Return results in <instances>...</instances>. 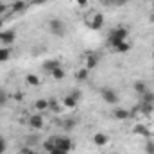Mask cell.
<instances>
[{
    "mask_svg": "<svg viewBox=\"0 0 154 154\" xmlns=\"http://www.w3.org/2000/svg\"><path fill=\"white\" fill-rule=\"evenodd\" d=\"M115 50H116V52H122V54H125V52H129V50H131V43H129L127 39H125V41H120V43L115 47Z\"/></svg>",
    "mask_w": 154,
    "mask_h": 154,
    "instance_id": "obj_16",
    "label": "cell"
},
{
    "mask_svg": "<svg viewBox=\"0 0 154 154\" xmlns=\"http://www.w3.org/2000/svg\"><path fill=\"white\" fill-rule=\"evenodd\" d=\"M43 149L48 152V151H52V149H56V140H50V142H45L43 143Z\"/></svg>",
    "mask_w": 154,
    "mask_h": 154,
    "instance_id": "obj_23",
    "label": "cell"
},
{
    "mask_svg": "<svg viewBox=\"0 0 154 154\" xmlns=\"http://www.w3.org/2000/svg\"><path fill=\"white\" fill-rule=\"evenodd\" d=\"M104 4H115V0H102Z\"/></svg>",
    "mask_w": 154,
    "mask_h": 154,
    "instance_id": "obj_34",
    "label": "cell"
},
{
    "mask_svg": "<svg viewBox=\"0 0 154 154\" xmlns=\"http://www.w3.org/2000/svg\"><path fill=\"white\" fill-rule=\"evenodd\" d=\"M88 75H90V70H88L86 66L79 68V70L75 72V79H77V81H86V79H88Z\"/></svg>",
    "mask_w": 154,
    "mask_h": 154,
    "instance_id": "obj_17",
    "label": "cell"
},
{
    "mask_svg": "<svg viewBox=\"0 0 154 154\" xmlns=\"http://www.w3.org/2000/svg\"><path fill=\"white\" fill-rule=\"evenodd\" d=\"M11 57V48L9 47H2L0 48V63H5Z\"/></svg>",
    "mask_w": 154,
    "mask_h": 154,
    "instance_id": "obj_19",
    "label": "cell"
},
{
    "mask_svg": "<svg viewBox=\"0 0 154 154\" xmlns=\"http://www.w3.org/2000/svg\"><path fill=\"white\" fill-rule=\"evenodd\" d=\"M108 142H109V138L106 133H95L93 134V143L97 147H104V145H108Z\"/></svg>",
    "mask_w": 154,
    "mask_h": 154,
    "instance_id": "obj_6",
    "label": "cell"
},
{
    "mask_svg": "<svg viewBox=\"0 0 154 154\" xmlns=\"http://www.w3.org/2000/svg\"><path fill=\"white\" fill-rule=\"evenodd\" d=\"M125 39H127V29H125V27H116V29H113V31L109 32L108 41H109V45L115 48L120 41H125Z\"/></svg>",
    "mask_w": 154,
    "mask_h": 154,
    "instance_id": "obj_1",
    "label": "cell"
},
{
    "mask_svg": "<svg viewBox=\"0 0 154 154\" xmlns=\"http://www.w3.org/2000/svg\"><path fill=\"white\" fill-rule=\"evenodd\" d=\"M14 39H16L14 31H2V32H0V41H2L5 47H9L11 43H14Z\"/></svg>",
    "mask_w": 154,
    "mask_h": 154,
    "instance_id": "obj_5",
    "label": "cell"
},
{
    "mask_svg": "<svg viewBox=\"0 0 154 154\" xmlns=\"http://www.w3.org/2000/svg\"><path fill=\"white\" fill-rule=\"evenodd\" d=\"M50 75H52V79H54V81H61V79H65V75H66V74H65L63 66H57L56 70H52V72H50Z\"/></svg>",
    "mask_w": 154,
    "mask_h": 154,
    "instance_id": "obj_14",
    "label": "cell"
},
{
    "mask_svg": "<svg viewBox=\"0 0 154 154\" xmlns=\"http://www.w3.org/2000/svg\"><path fill=\"white\" fill-rule=\"evenodd\" d=\"M133 133H134V134H140V136H149V134H151V131H149L145 125H142V124H136V125L133 127Z\"/></svg>",
    "mask_w": 154,
    "mask_h": 154,
    "instance_id": "obj_12",
    "label": "cell"
},
{
    "mask_svg": "<svg viewBox=\"0 0 154 154\" xmlns=\"http://www.w3.org/2000/svg\"><path fill=\"white\" fill-rule=\"evenodd\" d=\"M100 95H102V99H104L108 104H118V95H116L115 90H111V88H104V90L100 91Z\"/></svg>",
    "mask_w": 154,
    "mask_h": 154,
    "instance_id": "obj_4",
    "label": "cell"
},
{
    "mask_svg": "<svg viewBox=\"0 0 154 154\" xmlns=\"http://www.w3.org/2000/svg\"><path fill=\"white\" fill-rule=\"evenodd\" d=\"M4 31V20H2V16H0V32Z\"/></svg>",
    "mask_w": 154,
    "mask_h": 154,
    "instance_id": "obj_33",
    "label": "cell"
},
{
    "mask_svg": "<svg viewBox=\"0 0 154 154\" xmlns=\"http://www.w3.org/2000/svg\"><path fill=\"white\" fill-rule=\"evenodd\" d=\"M27 82H29L31 86H38V84H39V79L34 75V74H29V75H27Z\"/></svg>",
    "mask_w": 154,
    "mask_h": 154,
    "instance_id": "obj_21",
    "label": "cell"
},
{
    "mask_svg": "<svg viewBox=\"0 0 154 154\" xmlns=\"http://www.w3.org/2000/svg\"><path fill=\"white\" fill-rule=\"evenodd\" d=\"M34 109H38V111H47V109H48V100H47V99H38V100L34 102Z\"/></svg>",
    "mask_w": 154,
    "mask_h": 154,
    "instance_id": "obj_15",
    "label": "cell"
},
{
    "mask_svg": "<svg viewBox=\"0 0 154 154\" xmlns=\"http://www.w3.org/2000/svg\"><path fill=\"white\" fill-rule=\"evenodd\" d=\"M75 2H77V5H79V7H84V5L88 4V0H75Z\"/></svg>",
    "mask_w": 154,
    "mask_h": 154,
    "instance_id": "obj_29",
    "label": "cell"
},
{
    "mask_svg": "<svg viewBox=\"0 0 154 154\" xmlns=\"http://www.w3.org/2000/svg\"><path fill=\"white\" fill-rule=\"evenodd\" d=\"M133 88H134V91H136V93H140V95H143V93L147 91V84H145L143 81H136Z\"/></svg>",
    "mask_w": 154,
    "mask_h": 154,
    "instance_id": "obj_18",
    "label": "cell"
},
{
    "mask_svg": "<svg viewBox=\"0 0 154 154\" xmlns=\"http://www.w3.org/2000/svg\"><path fill=\"white\" fill-rule=\"evenodd\" d=\"M48 29H50V32H52L54 36H57V38L65 36V32H66V25H65L61 20H57V18H52V20L48 22Z\"/></svg>",
    "mask_w": 154,
    "mask_h": 154,
    "instance_id": "obj_2",
    "label": "cell"
},
{
    "mask_svg": "<svg viewBox=\"0 0 154 154\" xmlns=\"http://www.w3.org/2000/svg\"><path fill=\"white\" fill-rule=\"evenodd\" d=\"M56 149H59V151H63V152H70L72 151V140L70 138H66V136H63V138H56Z\"/></svg>",
    "mask_w": 154,
    "mask_h": 154,
    "instance_id": "obj_3",
    "label": "cell"
},
{
    "mask_svg": "<svg viewBox=\"0 0 154 154\" xmlns=\"http://www.w3.org/2000/svg\"><path fill=\"white\" fill-rule=\"evenodd\" d=\"M72 95H74V97H75L77 100H79V97H81V93H79V91H77V90H75V91H72Z\"/></svg>",
    "mask_w": 154,
    "mask_h": 154,
    "instance_id": "obj_31",
    "label": "cell"
},
{
    "mask_svg": "<svg viewBox=\"0 0 154 154\" xmlns=\"http://www.w3.org/2000/svg\"><path fill=\"white\" fill-rule=\"evenodd\" d=\"M77 102H79V100H77L72 93H70V95H66V97L63 99V106H65V108H68V109H74V108H77Z\"/></svg>",
    "mask_w": 154,
    "mask_h": 154,
    "instance_id": "obj_9",
    "label": "cell"
},
{
    "mask_svg": "<svg viewBox=\"0 0 154 154\" xmlns=\"http://www.w3.org/2000/svg\"><path fill=\"white\" fill-rule=\"evenodd\" d=\"M115 154H116V152H115Z\"/></svg>",
    "mask_w": 154,
    "mask_h": 154,
    "instance_id": "obj_37",
    "label": "cell"
},
{
    "mask_svg": "<svg viewBox=\"0 0 154 154\" xmlns=\"http://www.w3.org/2000/svg\"><path fill=\"white\" fill-rule=\"evenodd\" d=\"M152 100H154V95L147 90V91L143 93V104H152Z\"/></svg>",
    "mask_w": 154,
    "mask_h": 154,
    "instance_id": "obj_22",
    "label": "cell"
},
{
    "mask_svg": "<svg viewBox=\"0 0 154 154\" xmlns=\"http://www.w3.org/2000/svg\"><path fill=\"white\" fill-rule=\"evenodd\" d=\"M29 125L32 129H41L43 127V116L41 115H32L29 118Z\"/></svg>",
    "mask_w": 154,
    "mask_h": 154,
    "instance_id": "obj_8",
    "label": "cell"
},
{
    "mask_svg": "<svg viewBox=\"0 0 154 154\" xmlns=\"http://www.w3.org/2000/svg\"><path fill=\"white\" fill-rule=\"evenodd\" d=\"M47 154H66V152H63V151H59V149H52V151H48Z\"/></svg>",
    "mask_w": 154,
    "mask_h": 154,
    "instance_id": "obj_28",
    "label": "cell"
},
{
    "mask_svg": "<svg viewBox=\"0 0 154 154\" xmlns=\"http://www.w3.org/2000/svg\"><path fill=\"white\" fill-rule=\"evenodd\" d=\"M145 152L154 154V142H147V143H145Z\"/></svg>",
    "mask_w": 154,
    "mask_h": 154,
    "instance_id": "obj_24",
    "label": "cell"
},
{
    "mask_svg": "<svg viewBox=\"0 0 154 154\" xmlns=\"http://www.w3.org/2000/svg\"><path fill=\"white\" fill-rule=\"evenodd\" d=\"M152 70H154V68H152Z\"/></svg>",
    "mask_w": 154,
    "mask_h": 154,
    "instance_id": "obj_36",
    "label": "cell"
},
{
    "mask_svg": "<svg viewBox=\"0 0 154 154\" xmlns=\"http://www.w3.org/2000/svg\"><path fill=\"white\" fill-rule=\"evenodd\" d=\"M48 0H32V5H43V4H47Z\"/></svg>",
    "mask_w": 154,
    "mask_h": 154,
    "instance_id": "obj_26",
    "label": "cell"
},
{
    "mask_svg": "<svg viewBox=\"0 0 154 154\" xmlns=\"http://www.w3.org/2000/svg\"><path fill=\"white\" fill-rule=\"evenodd\" d=\"M97 63H99L97 56H95V54H88V57H86V63H84V66H86L88 70H93V68L97 66Z\"/></svg>",
    "mask_w": 154,
    "mask_h": 154,
    "instance_id": "obj_11",
    "label": "cell"
},
{
    "mask_svg": "<svg viewBox=\"0 0 154 154\" xmlns=\"http://www.w3.org/2000/svg\"><path fill=\"white\" fill-rule=\"evenodd\" d=\"M57 66H61L57 59H48V61H45V63H43V68H45V70H48V72H52V70H56Z\"/></svg>",
    "mask_w": 154,
    "mask_h": 154,
    "instance_id": "obj_13",
    "label": "cell"
},
{
    "mask_svg": "<svg viewBox=\"0 0 154 154\" xmlns=\"http://www.w3.org/2000/svg\"><path fill=\"white\" fill-rule=\"evenodd\" d=\"M102 25H104V16L97 13V14L93 16V20H91V23H90V27H91L93 31H99V29H102Z\"/></svg>",
    "mask_w": 154,
    "mask_h": 154,
    "instance_id": "obj_7",
    "label": "cell"
},
{
    "mask_svg": "<svg viewBox=\"0 0 154 154\" xmlns=\"http://www.w3.org/2000/svg\"><path fill=\"white\" fill-rule=\"evenodd\" d=\"M152 59H154V50H152Z\"/></svg>",
    "mask_w": 154,
    "mask_h": 154,
    "instance_id": "obj_35",
    "label": "cell"
},
{
    "mask_svg": "<svg viewBox=\"0 0 154 154\" xmlns=\"http://www.w3.org/2000/svg\"><path fill=\"white\" fill-rule=\"evenodd\" d=\"M113 116H115L116 120H129L131 113L127 109H124V108H116L115 111H113Z\"/></svg>",
    "mask_w": 154,
    "mask_h": 154,
    "instance_id": "obj_10",
    "label": "cell"
},
{
    "mask_svg": "<svg viewBox=\"0 0 154 154\" xmlns=\"http://www.w3.org/2000/svg\"><path fill=\"white\" fill-rule=\"evenodd\" d=\"M5 11H7V5L5 4H0V14H4Z\"/></svg>",
    "mask_w": 154,
    "mask_h": 154,
    "instance_id": "obj_30",
    "label": "cell"
},
{
    "mask_svg": "<svg viewBox=\"0 0 154 154\" xmlns=\"http://www.w3.org/2000/svg\"><path fill=\"white\" fill-rule=\"evenodd\" d=\"M23 154H38V152H34V151H31V149H25V151H23Z\"/></svg>",
    "mask_w": 154,
    "mask_h": 154,
    "instance_id": "obj_32",
    "label": "cell"
},
{
    "mask_svg": "<svg viewBox=\"0 0 154 154\" xmlns=\"http://www.w3.org/2000/svg\"><path fill=\"white\" fill-rule=\"evenodd\" d=\"M5 149H7V142L4 138H0V154H5Z\"/></svg>",
    "mask_w": 154,
    "mask_h": 154,
    "instance_id": "obj_25",
    "label": "cell"
},
{
    "mask_svg": "<svg viewBox=\"0 0 154 154\" xmlns=\"http://www.w3.org/2000/svg\"><path fill=\"white\" fill-rule=\"evenodd\" d=\"M25 7H27V4L25 2H22V0H16V2H13V11L14 13H18V11H25Z\"/></svg>",
    "mask_w": 154,
    "mask_h": 154,
    "instance_id": "obj_20",
    "label": "cell"
},
{
    "mask_svg": "<svg viewBox=\"0 0 154 154\" xmlns=\"http://www.w3.org/2000/svg\"><path fill=\"white\" fill-rule=\"evenodd\" d=\"M127 2H129V0H115V5H120V7H122V5H125Z\"/></svg>",
    "mask_w": 154,
    "mask_h": 154,
    "instance_id": "obj_27",
    "label": "cell"
}]
</instances>
